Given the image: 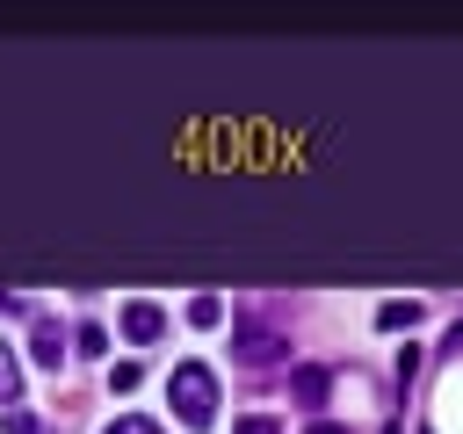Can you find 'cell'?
I'll return each mask as SVG.
<instances>
[{
    "instance_id": "6da1fadb",
    "label": "cell",
    "mask_w": 463,
    "mask_h": 434,
    "mask_svg": "<svg viewBox=\"0 0 463 434\" xmlns=\"http://www.w3.org/2000/svg\"><path fill=\"white\" fill-rule=\"evenodd\" d=\"M166 398H174L181 427H210V420H217V376H210L203 362H181V369L166 376Z\"/></svg>"
},
{
    "instance_id": "7a4b0ae2",
    "label": "cell",
    "mask_w": 463,
    "mask_h": 434,
    "mask_svg": "<svg viewBox=\"0 0 463 434\" xmlns=\"http://www.w3.org/2000/svg\"><path fill=\"white\" fill-rule=\"evenodd\" d=\"M232 347H239V362H282L289 340H282L275 326H253V318H246V326H232Z\"/></svg>"
},
{
    "instance_id": "3957f363",
    "label": "cell",
    "mask_w": 463,
    "mask_h": 434,
    "mask_svg": "<svg viewBox=\"0 0 463 434\" xmlns=\"http://www.w3.org/2000/svg\"><path fill=\"white\" fill-rule=\"evenodd\" d=\"M159 333H166V311L159 304H145V297L123 304V340H159Z\"/></svg>"
},
{
    "instance_id": "277c9868",
    "label": "cell",
    "mask_w": 463,
    "mask_h": 434,
    "mask_svg": "<svg viewBox=\"0 0 463 434\" xmlns=\"http://www.w3.org/2000/svg\"><path fill=\"white\" fill-rule=\"evenodd\" d=\"M29 354H36L43 369L65 362V333H58V318H29Z\"/></svg>"
},
{
    "instance_id": "5b68a950",
    "label": "cell",
    "mask_w": 463,
    "mask_h": 434,
    "mask_svg": "<svg viewBox=\"0 0 463 434\" xmlns=\"http://www.w3.org/2000/svg\"><path fill=\"white\" fill-rule=\"evenodd\" d=\"M289 391H297V405H326V391H333V376H326L318 362H304V369L289 376Z\"/></svg>"
},
{
    "instance_id": "8992f818",
    "label": "cell",
    "mask_w": 463,
    "mask_h": 434,
    "mask_svg": "<svg viewBox=\"0 0 463 434\" xmlns=\"http://www.w3.org/2000/svg\"><path fill=\"white\" fill-rule=\"evenodd\" d=\"M376 326H383V333H412V326H420V304H412V297H391V304H376Z\"/></svg>"
},
{
    "instance_id": "52a82bcc",
    "label": "cell",
    "mask_w": 463,
    "mask_h": 434,
    "mask_svg": "<svg viewBox=\"0 0 463 434\" xmlns=\"http://www.w3.org/2000/svg\"><path fill=\"white\" fill-rule=\"evenodd\" d=\"M217 318H224V297H210V289L188 297V326H217Z\"/></svg>"
},
{
    "instance_id": "ba28073f",
    "label": "cell",
    "mask_w": 463,
    "mask_h": 434,
    "mask_svg": "<svg viewBox=\"0 0 463 434\" xmlns=\"http://www.w3.org/2000/svg\"><path fill=\"white\" fill-rule=\"evenodd\" d=\"M14 391H22V362L0 347V405H14Z\"/></svg>"
},
{
    "instance_id": "9c48e42d",
    "label": "cell",
    "mask_w": 463,
    "mask_h": 434,
    "mask_svg": "<svg viewBox=\"0 0 463 434\" xmlns=\"http://www.w3.org/2000/svg\"><path fill=\"white\" fill-rule=\"evenodd\" d=\"M72 340H80V354H109V326H94V318H87Z\"/></svg>"
},
{
    "instance_id": "30bf717a",
    "label": "cell",
    "mask_w": 463,
    "mask_h": 434,
    "mask_svg": "<svg viewBox=\"0 0 463 434\" xmlns=\"http://www.w3.org/2000/svg\"><path fill=\"white\" fill-rule=\"evenodd\" d=\"M0 427H7V434H43V420H36V412H22V405H7V412H0Z\"/></svg>"
},
{
    "instance_id": "8fae6325",
    "label": "cell",
    "mask_w": 463,
    "mask_h": 434,
    "mask_svg": "<svg viewBox=\"0 0 463 434\" xmlns=\"http://www.w3.org/2000/svg\"><path fill=\"white\" fill-rule=\"evenodd\" d=\"M232 434H282V420H275V412H246Z\"/></svg>"
},
{
    "instance_id": "7c38bea8",
    "label": "cell",
    "mask_w": 463,
    "mask_h": 434,
    "mask_svg": "<svg viewBox=\"0 0 463 434\" xmlns=\"http://www.w3.org/2000/svg\"><path fill=\"white\" fill-rule=\"evenodd\" d=\"M109 383L116 391H137V362H109Z\"/></svg>"
},
{
    "instance_id": "4fadbf2b",
    "label": "cell",
    "mask_w": 463,
    "mask_h": 434,
    "mask_svg": "<svg viewBox=\"0 0 463 434\" xmlns=\"http://www.w3.org/2000/svg\"><path fill=\"white\" fill-rule=\"evenodd\" d=\"M109 434H159V420H137V412H123V420L109 427Z\"/></svg>"
},
{
    "instance_id": "5bb4252c",
    "label": "cell",
    "mask_w": 463,
    "mask_h": 434,
    "mask_svg": "<svg viewBox=\"0 0 463 434\" xmlns=\"http://www.w3.org/2000/svg\"><path fill=\"white\" fill-rule=\"evenodd\" d=\"M304 434H347V427H333V420H311V427H304Z\"/></svg>"
},
{
    "instance_id": "9a60e30c",
    "label": "cell",
    "mask_w": 463,
    "mask_h": 434,
    "mask_svg": "<svg viewBox=\"0 0 463 434\" xmlns=\"http://www.w3.org/2000/svg\"><path fill=\"white\" fill-rule=\"evenodd\" d=\"M7 311H22V304H14V297H7V289H0V318H7Z\"/></svg>"
}]
</instances>
